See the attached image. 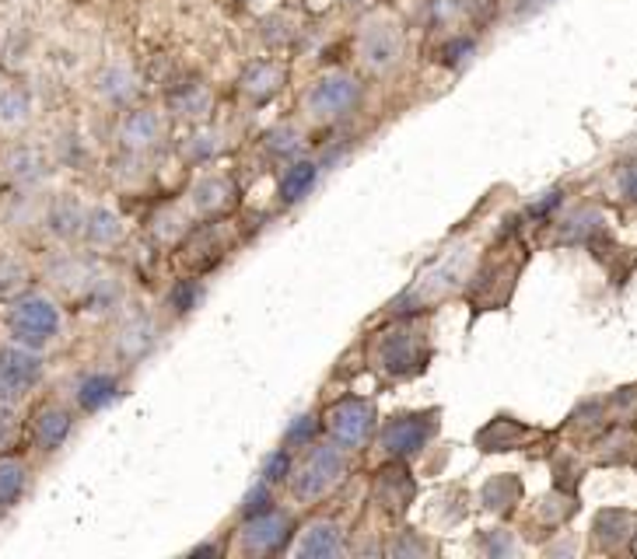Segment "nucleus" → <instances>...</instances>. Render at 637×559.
Masks as SVG:
<instances>
[{
    "mask_svg": "<svg viewBox=\"0 0 637 559\" xmlns=\"http://www.w3.org/2000/svg\"><path fill=\"white\" fill-rule=\"evenodd\" d=\"M98 91L109 98V102H126L134 95V77L126 67H109L102 77H98Z\"/></svg>",
    "mask_w": 637,
    "mask_h": 559,
    "instance_id": "23",
    "label": "nucleus"
},
{
    "mask_svg": "<svg viewBox=\"0 0 637 559\" xmlns=\"http://www.w3.org/2000/svg\"><path fill=\"white\" fill-rule=\"evenodd\" d=\"M358 53H361V64L375 74L396 67L399 56H403V32L392 18H371L361 28V39H358Z\"/></svg>",
    "mask_w": 637,
    "mask_h": 559,
    "instance_id": "3",
    "label": "nucleus"
},
{
    "mask_svg": "<svg viewBox=\"0 0 637 559\" xmlns=\"http://www.w3.org/2000/svg\"><path fill=\"white\" fill-rule=\"evenodd\" d=\"M291 517L277 514V511H263L256 517H246V528H242V545L249 553H280L288 545L291 535Z\"/></svg>",
    "mask_w": 637,
    "mask_h": 559,
    "instance_id": "9",
    "label": "nucleus"
},
{
    "mask_svg": "<svg viewBox=\"0 0 637 559\" xmlns=\"http://www.w3.org/2000/svg\"><path fill=\"white\" fill-rule=\"evenodd\" d=\"M519 496H522L519 479L498 475V479H490V483L483 486V507H487V511H511V504H515Z\"/></svg>",
    "mask_w": 637,
    "mask_h": 559,
    "instance_id": "22",
    "label": "nucleus"
},
{
    "mask_svg": "<svg viewBox=\"0 0 637 559\" xmlns=\"http://www.w3.org/2000/svg\"><path fill=\"white\" fill-rule=\"evenodd\" d=\"M273 496H270V483H259V486H252L246 493V500H242V514L246 517H256L263 514V511H270Z\"/></svg>",
    "mask_w": 637,
    "mask_h": 559,
    "instance_id": "30",
    "label": "nucleus"
},
{
    "mask_svg": "<svg viewBox=\"0 0 637 559\" xmlns=\"http://www.w3.org/2000/svg\"><path fill=\"white\" fill-rule=\"evenodd\" d=\"M7 175L15 182H35L43 175V161H39L35 151L22 147V151H15V155L7 157Z\"/></svg>",
    "mask_w": 637,
    "mask_h": 559,
    "instance_id": "25",
    "label": "nucleus"
},
{
    "mask_svg": "<svg viewBox=\"0 0 637 559\" xmlns=\"http://www.w3.org/2000/svg\"><path fill=\"white\" fill-rule=\"evenodd\" d=\"M151 335H155L151 322H147L144 314H130V322L123 325V333H119V339H116V346H119L123 357H130V360L144 357L147 346H151Z\"/></svg>",
    "mask_w": 637,
    "mask_h": 559,
    "instance_id": "17",
    "label": "nucleus"
},
{
    "mask_svg": "<svg viewBox=\"0 0 637 559\" xmlns=\"http://www.w3.org/2000/svg\"><path fill=\"white\" fill-rule=\"evenodd\" d=\"M119 136H123V144H126L130 151H144V147H151V144L161 136L158 112H151V109L130 112V115L123 119V130H119Z\"/></svg>",
    "mask_w": 637,
    "mask_h": 559,
    "instance_id": "11",
    "label": "nucleus"
},
{
    "mask_svg": "<svg viewBox=\"0 0 637 559\" xmlns=\"http://www.w3.org/2000/svg\"><path fill=\"white\" fill-rule=\"evenodd\" d=\"M316 430H318V420L312 416V413H305V416H298L295 424L288 426V434H284V444H288V447H305V444H312Z\"/></svg>",
    "mask_w": 637,
    "mask_h": 559,
    "instance_id": "29",
    "label": "nucleus"
},
{
    "mask_svg": "<svg viewBox=\"0 0 637 559\" xmlns=\"http://www.w3.org/2000/svg\"><path fill=\"white\" fill-rule=\"evenodd\" d=\"M56 329H60V312L46 297H25L11 312V333L22 343L43 346V343H49L56 335Z\"/></svg>",
    "mask_w": 637,
    "mask_h": 559,
    "instance_id": "6",
    "label": "nucleus"
},
{
    "mask_svg": "<svg viewBox=\"0 0 637 559\" xmlns=\"http://www.w3.org/2000/svg\"><path fill=\"white\" fill-rule=\"evenodd\" d=\"M379 364L386 367L392 378H410L428 367V350L420 343V333L413 329H392L379 343Z\"/></svg>",
    "mask_w": 637,
    "mask_h": 559,
    "instance_id": "5",
    "label": "nucleus"
},
{
    "mask_svg": "<svg viewBox=\"0 0 637 559\" xmlns=\"http://www.w3.org/2000/svg\"><path fill=\"white\" fill-rule=\"evenodd\" d=\"M343 472H347V458H343L340 447L316 444L295 475V496L298 500H318V496H326L343 479Z\"/></svg>",
    "mask_w": 637,
    "mask_h": 559,
    "instance_id": "1",
    "label": "nucleus"
},
{
    "mask_svg": "<svg viewBox=\"0 0 637 559\" xmlns=\"http://www.w3.org/2000/svg\"><path fill=\"white\" fill-rule=\"evenodd\" d=\"M525 434H529V430H525L522 424H515V420H504V416H500V420H494V424L480 434L477 441L487 447V451H508V447L519 444Z\"/></svg>",
    "mask_w": 637,
    "mask_h": 559,
    "instance_id": "21",
    "label": "nucleus"
},
{
    "mask_svg": "<svg viewBox=\"0 0 637 559\" xmlns=\"http://www.w3.org/2000/svg\"><path fill=\"white\" fill-rule=\"evenodd\" d=\"M620 193H623L631 203H637V157L620 168Z\"/></svg>",
    "mask_w": 637,
    "mask_h": 559,
    "instance_id": "35",
    "label": "nucleus"
},
{
    "mask_svg": "<svg viewBox=\"0 0 637 559\" xmlns=\"http://www.w3.org/2000/svg\"><path fill=\"white\" fill-rule=\"evenodd\" d=\"M631 514L627 511H602V514L595 517V538H599V545H606V549H616L623 538L631 535Z\"/></svg>",
    "mask_w": 637,
    "mask_h": 559,
    "instance_id": "20",
    "label": "nucleus"
},
{
    "mask_svg": "<svg viewBox=\"0 0 637 559\" xmlns=\"http://www.w3.org/2000/svg\"><path fill=\"white\" fill-rule=\"evenodd\" d=\"M207 140H210V134L193 136V157H210L214 151H217V144H207Z\"/></svg>",
    "mask_w": 637,
    "mask_h": 559,
    "instance_id": "38",
    "label": "nucleus"
},
{
    "mask_svg": "<svg viewBox=\"0 0 637 559\" xmlns=\"http://www.w3.org/2000/svg\"><path fill=\"white\" fill-rule=\"evenodd\" d=\"M176 105H179L182 115H200V112L207 109V91L189 88V95H179V98H176Z\"/></svg>",
    "mask_w": 637,
    "mask_h": 559,
    "instance_id": "34",
    "label": "nucleus"
},
{
    "mask_svg": "<svg viewBox=\"0 0 637 559\" xmlns=\"http://www.w3.org/2000/svg\"><path fill=\"white\" fill-rule=\"evenodd\" d=\"M561 200H564V196H561V189H550V193H543V200L529 206V214H532V217H546L550 210H557V206H561Z\"/></svg>",
    "mask_w": 637,
    "mask_h": 559,
    "instance_id": "36",
    "label": "nucleus"
},
{
    "mask_svg": "<svg viewBox=\"0 0 637 559\" xmlns=\"http://www.w3.org/2000/svg\"><path fill=\"white\" fill-rule=\"evenodd\" d=\"M288 472H291V454H288V447H280L263 462V483H280Z\"/></svg>",
    "mask_w": 637,
    "mask_h": 559,
    "instance_id": "31",
    "label": "nucleus"
},
{
    "mask_svg": "<svg viewBox=\"0 0 637 559\" xmlns=\"http://www.w3.org/2000/svg\"><path fill=\"white\" fill-rule=\"evenodd\" d=\"M270 151H273V155L291 157V155L301 151V140H298L295 130H277V134H270Z\"/></svg>",
    "mask_w": 637,
    "mask_h": 559,
    "instance_id": "33",
    "label": "nucleus"
},
{
    "mask_svg": "<svg viewBox=\"0 0 637 559\" xmlns=\"http://www.w3.org/2000/svg\"><path fill=\"white\" fill-rule=\"evenodd\" d=\"M189 200H193V206H197L200 214H217V210H225L228 200H231V182L217 179V175H207V179H200L193 185Z\"/></svg>",
    "mask_w": 637,
    "mask_h": 559,
    "instance_id": "15",
    "label": "nucleus"
},
{
    "mask_svg": "<svg viewBox=\"0 0 637 559\" xmlns=\"http://www.w3.org/2000/svg\"><path fill=\"white\" fill-rule=\"evenodd\" d=\"M81 224H85V214H81L77 203L74 200L56 203V210H53V231L56 235H74V231H81Z\"/></svg>",
    "mask_w": 637,
    "mask_h": 559,
    "instance_id": "27",
    "label": "nucleus"
},
{
    "mask_svg": "<svg viewBox=\"0 0 637 559\" xmlns=\"http://www.w3.org/2000/svg\"><path fill=\"white\" fill-rule=\"evenodd\" d=\"M25 280V266L15 255H0V291H11Z\"/></svg>",
    "mask_w": 637,
    "mask_h": 559,
    "instance_id": "32",
    "label": "nucleus"
},
{
    "mask_svg": "<svg viewBox=\"0 0 637 559\" xmlns=\"http://www.w3.org/2000/svg\"><path fill=\"white\" fill-rule=\"evenodd\" d=\"M483 549H487V553H494V556H508V553H515V542H511L508 532H494V538H490Z\"/></svg>",
    "mask_w": 637,
    "mask_h": 559,
    "instance_id": "37",
    "label": "nucleus"
},
{
    "mask_svg": "<svg viewBox=\"0 0 637 559\" xmlns=\"http://www.w3.org/2000/svg\"><path fill=\"white\" fill-rule=\"evenodd\" d=\"M25 490L22 462H0V507H11Z\"/></svg>",
    "mask_w": 637,
    "mask_h": 559,
    "instance_id": "24",
    "label": "nucleus"
},
{
    "mask_svg": "<svg viewBox=\"0 0 637 559\" xmlns=\"http://www.w3.org/2000/svg\"><path fill=\"white\" fill-rule=\"evenodd\" d=\"M200 297H204V291H200L197 280H182V284H176V287L168 291V304H172L179 314H186L200 304Z\"/></svg>",
    "mask_w": 637,
    "mask_h": 559,
    "instance_id": "28",
    "label": "nucleus"
},
{
    "mask_svg": "<svg viewBox=\"0 0 637 559\" xmlns=\"http://www.w3.org/2000/svg\"><path fill=\"white\" fill-rule=\"evenodd\" d=\"M280 85H284V70L277 67V64H256V67H249V74L242 77V91H246L249 98H256V102L270 98Z\"/></svg>",
    "mask_w": 637,
    "mask_h": 559,
    "instance_id": "18",
    "label": "nucleus"
},
{
    "mask_svg": "<svg viewBox=\"0 0 637 559\" xmlns=\"http://www.w3.org/2000/svg\"><path fill=\"white\" fill-rule=\"evenodd\" d=\"M70 434V413L67 409H56V405H49L39 413V420H35V437H39V444L46 451H53V447H60L67 441Z\"/></svg>",
    "mask_w": 637,
    "mask_h": 559,
    "instance_id": "16",
    "label": "nucleus"
},
{
    "mask_svg": "<svg viewBox=\"0 0 637 559\" xmlns=\"http://www.w3.org/2000/svg\"><path fill=\"white\" fill-rule=\"evenodd\" d=\"M466 266H470V252H466V248H455V252H449L428 276H420V284H417L407 297H417V294L431 297V294L452 291V287H459V280L466 276Z\"/></svg>",
    "mask_w": 637,
    "mask_h": 559,
    "instance_id": "10",
    "label": "nucleus"
},
{
    "mask_svg": "<svg viewBox=\"0 0 637 559\" xmlns=\"http://www.w3.org/2000/svg\"><path fill=\"white\" fill-rule=\"evenodd\" d=\"M434 430H438V413H413V416L389 420L382 426L379 444H382L389 458H410V454H417L420 447L431 441Z\"/></svg>",
    "mask_w": 637,
    "mask_h": 559,
    "instance_id": "4",
    "label": "nucleus"
},
{
    "mask_svg": "<svg viewBox=\"0 0 637 559\" xmlns=\"http://www.w3.org/2000/svg\"><path fill=\"white\" fill-rule=\"evenodd\" d=\"M25 115H28V95L25 91L0 95V123L4 126H18V123H25Z\"/></svg>",
    "mask_w": 637,
    "mask_h": 559,
    "instance_id": "26",
    "label": "nucleus"
},
{
    "mask_svg": "<svg viewBox=\"0 0 637 559\" xmlns=\"http://www.w3.org/2000/svg\"><path fill=\"white\" fill-rule=\"evenodd\" d=\"M329 434L343 447H364L375 430V405L364 399H343L329 409Z\"/></svg>",
    "mask_w": 637,
    "mask_h": 559,
    "instance_id": "7",
    "label": "nucleus"
},
{
    "mask_svg": "<svg viewBox=\"0 0 637 559\" xmlns=\"http://www.w3.org/2000/svg\"><path fill=\"white\" fill-rule=\"evenodd\" d=\"M81 231H85V238H88L91 245H113L116 238L123 235V224L116 217L113 210H106V206H95L85 214V224H81Z\"/></svg>",
    "mask_w": 637,
    "mask_h": 559,
    "instance_id": "14",
    "label": "nucleus"
},
{
    "mask_svg": "<svg viewBox=\"0 0 637 559\" xmlns=\"http://www.w3.org/2000/svg\"><path fill=\"white\" fill-rule=\"evenodd\" d=\"M11 413H7V409H4V405H0V444H7V437H11Z\"/></svg>",
    "mask_w": 637,
    "mask_h": 559,
    "instance_id": "39",
    "label": "nucleus"
},
{
    "mask_svg": "<svg viewBox=\"0 0 637 559\" xmlns=\"http://www.w3.org/2000/svg\"><path fill=\"white\" fill-rule=\"evenodd\" d=\"M305 102L316 119H340L361 102V85L347 70H329L312 85Z\"/></svg>",
    "mask_w": 637,
    "mask_h": 559,
    "instance_id": "2",
    "label": "nucleus"
},
{
    "mask_svg": "<svg viewBox=\"0 0 637 559\" xmlns=\"http://www.w3.org/2000/svg\"><path fill=\"white\" fill-rule=\"evenodd\" d=\"M116 395H119V381L113 374H88V378L77 384V403H81V409H88V413L109 405Z\"/></svg>",
    "mask_w": 637,
    "mask_h": 559,
    "instance_id": "13",
    "label": "nucleus"
},
{
    "mask_svg": "<svg viewBox=\"0 0 637 559\" xmlns=\"http://www.w3.org/2000/svg\"><path fill=\"white\" fill-rule=\"evenodd\" d=\"M343 553V532L329 521L312 524L301 542H298V556H340Z\"/></svg>",
    "mask_w": 637,
    "mask_h": 559,
    "instance_id": "12",
    "label": "nucleus"
},
{
    "mask_svg": "<svg viewBox=\"0 0 637 559\" xmlns=\"http://www.w3.org/2000/svg\"><path fill=\"white\" fill-rule=\"evenodd\" d=\"M318 179V165L316 161H295L288 172H284V182H280V196L284 203H298Z\"/></svg>",
    "mask_w": 637,
    "mask_h": 559,
    "instance_id": "19",
    "label": "nucleus"
},
{
    "mask_svg": "<svg viewBox=\"0 0 637 559\" xmlns=\"http://www.w3.org/2000/svg\"><path fill=\"white\" fill-rule=\"evenodd\" d=\"M43 378V364L32 350L4 346L0 350V399H22Z\"/></svg>",
    "mask_w": 637,
    "mask_h": 559,
    "instance_id": "8",
    "label": "nucleus"
}]
</instances>
